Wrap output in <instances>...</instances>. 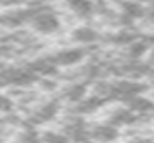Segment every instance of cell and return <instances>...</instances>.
<instances>
[{"label":"cell","instance_id":"6da1fadb","mask_svg":"<svg viewBox=\"0 0 154 143\" xmlns=\"http://www.w3.org/2000/svg\"><path fill=\"white\" fill-rule=\"evenodd\" d=\"M63 27H65V22L59 14V11L54 7L52 2H43L34 7L25 29L34 34L39 39H45V38H52V36H57L63 32Z\"/></svg>","mask_w":154,"mask_h":143},{"label":"cell","instance_id":"5b68a950","mask_svg":"<svg viewBox=\"0 0 154 143\" xmlns=\"http://www.w3.org/2000/svg\"><path fill=\"white\" fill-rule=\"evenodd\" d=\"M122 136V131L100 120H88V141L90 143H115Z\"/></svg>","mask_w":154,"mask_h":143},{"label":"cell","instance_id":"30bf717a","mask_svg":"<svg viewBox=\"0 0 154 143\" xmlns=\"http://www.w3.org/2000/svg\"><path fill=\"white\" fill-rule=\"evenodd\" d=\"M143 63H145V66L149 70L154 68V43H151V47H149V50H147V54L143 57Z\"/></svg>","mask_w":154,"mask_h":143},{"label":"cell","instance_id":"52a82bcc","mask_svg":"<svg viewBox=\"0 0 154 143\" xmlns=\"http://www.w3.org/2000/svg\"><path fill=\"white\" fill-rule=\"evenodd\" d=\"M47 0H0V11L2 9H14V7H29V5H38Z\"/></svg>","mask_w":154,"mask_h":143},{"label":"cell","instance_id":"8992f818","mask_svg":"<svg viewBox=\"0 0 154 143\" xmlns=\"http://www.w3.org/2000/svg\"><path fill=\"white\" fill-rule=\"evenodd\" d=\"M11 113H18L16 104L5 90H0V114H11Z\"/></svg>","mask_w":154,"mask_h":143},{"label":"cell","instance_id":"9c48e42d","mask_svg":"<svg viewBox=\"0 0 154 143\" xmlns=\"http://www.w3.org/2000/svg\"><path fill=\"white\" fill-rule=\"evenodd\" d=\"M143 82H145V86H147V95L154 100V68H151V70L147 72Z\"/></svg>","mask_w":154,"mask_h":143},{"label":"cell","instance_id":"7a4b0ae2","mask_svg":"<svg viewBox=\"0 0 154 143\" xmlns=\"http://www.w3.org/2000/svg\"><path fill=\"white\" fill-rule=\"evenodd\" d=\"M63 111V106L61 102L52 97V95H43L39 100H36L34 104L27 109H23V122L31 127H47L50 123L56 122V118L59 116V113Z\"/></svg>","mask_w":154,"mask_h":143},{"label":"cell","instance_id":"ba28073f","mask_svg":"<svg viewBox=\"0 0 154 143\" xmlns=\"http://www.w3.org/2000/svg\"><path fill=\"white\" fill-rule=\"evenodd\" d=\"M115 143H154V140L147 134H127V138H118Z\"/></svg>","mask_w":154,"mask_h":143},{"label":"cell","instance_id":"277c9868","mask_svg":"<svg viewBox=\"0 0 154 143\" xmlns=\"http://www.w3.org/2000/svg\"><path fill=\"white\" fill-rule=\"evenodd\" d=\"M66 45H75L82 48L93 50V47H100L102 41V31L97 29L91 22L88 23H75L66 32Z\"/></svg>","mask_w":154,"mask_h":143},{"label":"cell","instance_id":"3957f363","mask_svg":"<svg viewBox=\"0 0 154 143\" xmlns=\"http://www.w3.org/2000/svg\"><path fill=\"white\" fill-rule=\"evenodd\" d=\"M90 52H91L90 48H82V47H75V45H65L56 50H45L47 57L57 68V72L72 68L79 63H82L90 56Z\"/></svg>","mask_w":154,"mask_h":143},{"label":"cell","instance_id":"8fae6325","mask_svg":"<svg viewBox=\"0 0 154 143\" xmlns=\"http://www.w3.org/2000/svg\"><path fill=\"white\" fill-rule=\"evenodd\" d=\"M127 2H136V4H151L152 0H127Z\"/></svg>","mask_w":154,"mask_h":143}]
</instances>
